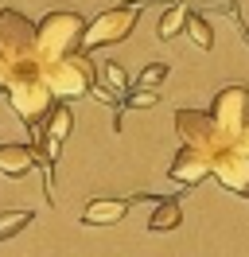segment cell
<instances>
[{
  "label": "cell",
  "mask_w": 249,
  "mask_h": 257,
  "mask_svg": "<svg viewBox=\"0 0 249 257\" xmlns=\"http://www.w3.org/2000/svg\"><path fill=\"white\" fill-rule=\"evenodd\" d=\"M214 179L226 187V191L249 199V152L237 145V141H233V145H226V148L214 156Z\"/></svg>",
  "instance_id": "ba28073f"
},
{
  "label": "cell",
  "mask_w": 249,
  "mask_h": 257,
  "mask_svg": "<svg viewBox=\"0 0 249 257\" xmlns=\"http://www.w3.org/2000/svg\"><path fill=\"white\" fill-rule=\"evenodd\" d=\"M168 74H171L168 63H148L140 70V78H137V90H160V86L168 82Z\"/></svg>",
  "instance_id": "2e32d148"
},
{
  "label": "cell",
  "mask_w": 249,
  "mask_h": 257,
  "mask_svg": "<svg viewBox=\"0 0 249 257\" xmlns=\"http://www.w3.org/2000/svg\"><path fill=\"white\" fill-rule=\"evenodd\" d=\"M43 78L51 86V94L55 97H86L93 94V86H97V63L86 59V51H74V55H66L59 63H47L43 66Z\"/></svg>",
  "instance_id": "3957f363"
},
{
  "label": "cell",
  "mask_w": 249,
  "mask_h": 257,
  "mask_svg": "<svg viewBox=\"0 0 249 257\" xmlns=\"http://www.w3.org/2000/svg\"><path fill=\"white\" fill-rule=\"evenodd\" d=\"M187 20H191V12H187V4H179V0H171V8L160 16V24H156V39L160 43H171L175 35L187 28Z\"/></svg>",
  "instance_id": "5bb4252c"
},
{
  "label": "cell",
  "mask_w": 249,
  "mask_h": 257,
  "mask_svg": "<svg viewBox=\"0 0 249 257\" xmlns=\"http://www.w3.org/2000/svg\"><path fill=\"white\" fill-rule=\"evenodd\" d=\"M206 176H214V160L206 152H199V148H191V145H183L168 164V179L179 183V187H195Z\"/></svg>",
  "instance_id": "9c48e42d"
},
{
  "label": "cell",
  "mask_w": 249,
  "mask_h": 257,
  "mask_svg": "<svg viewBox=\"0 0 249 257\" xmlns=\"http://www.w3.org/2000/svg\"><path fill=\"white\" fill-rule=\"evenodd\" d=\"M35 43H39V24H31V20L24 16V12H16V8H0V55L12 66L39 63Z\"/></svg>",
  "instance_id": "277c9868"
},
{
  "label": "cell",
  "mask_w": 249,
  "mask_h": 257,
  "mask_svg": "<svg viewBox=\"0 0 249 257\" xmlns=\"http://www.w3.org/2000/svg\"><path fill=\"white\" fill-rule=\"evenodd\" d=\"M237 145H241V148H245V152H249V125L241 128V133H237Z\"/></svg>",
  "instance_id": "ffe728a7"
},
{
  "label": "cell",
  "mask_w": 249,
  "mask_h": 257,
  "mask_svg": "<svg viewBox=\"0 0 249 257\" xmlns=\"http://www.w3.org/2000/svg\"><path fill=\"white\" fill-rule=\"evenodd\" d=\"M187 35H191V39H195V47H202V51L214 47V32H210V24H206L199 12H191V20H187Z\"/></svg>",
  "instance_id": "e0dca14e"
},
{
  "label": "cell",
  "mask_w": 249,
  "mask_h": 257,
  "mask_svg": "<svg viewBox=\"0 0 249 257\" xmlns=\"http://www.w3.org/2000/svg\"><path fill=\"white\" fill-rule=\"evenodd\" d=\"M156 101H160V97H156V90H133V97H125V101H121V109H152ZM113 128L121 133V113H117Z\"/></svg>",
  "instance_id": "ac0fdd59"
},
{
  "label": "cell",
  "mask_w": 249,
  "mask_h": 257,
  "mask_svg": "<svg viewBox=\"0 0 249 257\" xmlns=\"http://www.w3.org/2000/svg\"><path fill=\"white\" fill-rule=\"evenodd\" d=\"M39 164L35 145H0V176L8 179H24Z\"/></svg>",
  "instance_id": "8fae6325"
},
{
  "label": "cell",
  "mask_w": 249,
  "mask_h": 257,
  "mask_svg": "<svg viewBox=\"0 0 249 257\" xmlns=\"http://www.w3.org/2000/svg\"><path fill=\"white\" fill-rule=\"evenodd\" d=\"M125 94H129V74H125V66L113 63V59L97 63V86H93V97L105 101V105H117V113H121Z\"/></svg>",
  "instance_id": "30bf717a"
},
{
  "label": "cell",
  "mask_w": 249,
  "mask_h": 257,
  "mask_svg": "<svg viewBox=\"0 0 249 257\" xmlns=\"http://www.w3.org/2000/svg\"><path fill=\"white\" fill-rule=\"evenodd\" d=\"M179 222H183L179 199H168V195H160V203H156L152 218H148V230H152V234H168V230H175Z\"/></svg>",
  "instance_id": "4fadbf2b"
},
{
  "label": "cell",
  "mask_w": 249,
  "mask_h": 257,
  "mask_svg": "<svg viewBox=\"0 0 249 257\" xmlns=\"http://www.w3.org/2000/svg\"><path fill=\"white\" fill-rule=\"evenodd\" d=\"M4 97H8V105L16 109V117L28 128L43 125L47 113L55 109V94H51V86L43 78V63L12 66V78L4 86Z\"/></svg>",
  "instance_id": "6da1fadb"
},
{
  "label": "cell",
  "mask_w": 249,
  "mask_h": 257,
  "mask_svg": "<svg viewBox=\"0 0 249 257\" xmlns=\"http://www.w3.org/2000/svg\"><path fill=\"white\" fill-rule=\"evenodd\" d=\"M86 20L78 16V12H47L39 20V43H35V55H39V63H59L66 55H74L82 51V35H86Z\"/></svg>",
  "instance_id": "7a4b0ae2"
},
{
  "label": "cell",
  "mask_w": 249,
  "mask_h": 257,
  "mask_svg": "<svg viewBox=\"0 0 249 257\" xmlns=\"http://www.w3.org/2000/svg\"><path fill=\"white\" fill-rule=\"evenodd\" d=\"M133 207V199H90L82 210V226H113Z\"/></svg>",
  "instance_id": "7c38bea8"
},
{
  "label": "cell",
  "mask_w": 249,
  "mask_h": 257,
  "mask_svg": "<svg viewBox=\"0 0 249 257\" xmlns=\"http://www.w3.org/2000/svg\"><path fill=\"white\" fill-rule=\"evenodd\" d=\"M171 125H175V133L183 137V145L206 152L210 160H214V156H218L226 145H233L230 137L222 133V125L214 121V113H202V109H175Z\"/></svg>",
  "instance_id": "8992f818"
},
{
  "label": "cell",
  "mask_w": 249,
  "mask_h": 257,
  "mask_svg": "<svg viewBox=\"0 0 249 257\" xmlns=\"http://www.w3.org/2000/svg\"><path fill=\"white\" fill-rule=\"evenodd\" d=\"M140 12H144V4L140 0H129V4H117V8H109L101 12L97 20H90V28L82 35V51H93V47H109V43H121L133 35L137 28Z\"/></svg>",
  "instance_id": "5b68a950"
},
{
  "label": "cell",
  "mask_w": 249,
  "mask_h": 257,
  "mask_svg": "<svg viewBox=\"0 0 249 257\" xmlns=\"http://www.w3.org/2000/svg\"><path fill=\"white\" fill-rule=\"evenodd\" d=\"M210 113H214V121L222 125V133H226L230 141H237V133L249 125V90L245 86H226V90H218Z\"/></svg>",
  "instance_id": "52a82bcc"
},
{
  "label": "cell",
  "mask_w": 249,
  "mask_h": 257,
  "mask_svg": "<svg viewBox=\"0 0 249 257\" xmlns=\"http://www.w3.org/2000/svg\"><path fill=\"white\" fill-rule=\"evenodd\" d=\"M28 226H31V210H0V241L16 238Z\"/></svg>",
  "instance_id": "9a60e30c"
},
{
  "label": "cell",
  "mask_w": 249,
  "mask_h": 257,
  "mask_svg": "<svg viewBox=\"0 0 249 257\" xmlns=\"http://www.w3.org/2000/svg\"><path fill=\"white\" fill-rule=\"evenodd\" d=\"M8 78H12V63H8V59H4V55H0V90H4V86H8Z\"/></svg>",
  "instance_id": "d6986e66"
}]
</instances>
